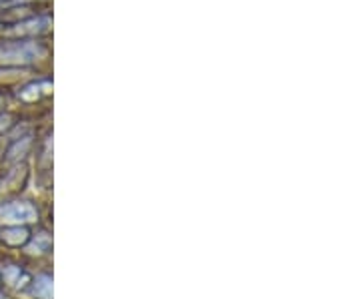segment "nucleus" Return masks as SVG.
<instances>
[{
	"mask_svg": "<svg viewBox=\"0 0 360 299\" xmlns=\"http://www.w3.org/2000/svg\"><path fill=\"white\" fill-rule=\"evenodd\" d=\"M12 125V117L10 115H0V135L4 133V131H8Z\"/></svg>",
	"mask_w": 360,
	"mask_h": 299,
	"instance_id": "8",
	"label": "nucleus"
},
{
	"mask_svg": "<svg viewBox=\"0 0 360 299\" xmlns=\"http://www.w3.org/2000/svg\"><path fill=\"white\" fill-rule=\"evenodd\" d=\"M34 296H38L40 299H52V279L48 275H40L36 277L34 285H32Z\"/></svg>",
	"mask_w": 360,
	"mask_h": 299,
	"instance_id": "6",
	"label": "nucleus"
},
{
	"mask_svg": "<svg viewBox=\"0 0 360 299\" xmlns=\"http://www.w3.org/2000/svg\"><path fill=\"white\" fill-rule=\"evenodd\" d=\"M36 219V209L26 201H12L0 207V221L8 225L32 223Z\"/></svg>",
	"mask_w": 360,
	"mask_h": 299,
	"instance_id": "2",
	"label": "nucleus"
},
{
	"mask_svg": "<svg viewBox=\"0 0 360 299\" xmlns=\"http://www.w3.org/2000/svg\"><path fill=\"white\" fill-rule=\"evenodd\" d=\"M48 25H50V19H30V21H24V23H19L14 28H10L8 32L10 34H38L43 30H47Z\"/></svg>",
	"mask_w": 360,
	"mask_h": 299,
	"instance_id": "3",
	"label": "nucleus"
},
{
	"mask_svg": "<svg viewBox=\"0 0 360 299\" xmlns=\"http://www.w3.org/2000/svg\"><path fill=\"white\" fill-rule=\"evenodd\" d=\"M2 239L8 245H23L28 241V231L21 225H14V227H8V229L2 231Z\"/></svg>",
	"mask_w": 360,
	"mask_h": 299,
	"instance_id": "5",
	"label": "nucleus"
},
{
	"mask_svg": "<svg viewBox=\"0 0 360 299\" xmlns=\"http://www.w3.org/2000/svg\"><path fill=\"white\" fill-rule=\"evenodd\" d=\"M45 54V49L32 41L0 43V65H30Z\"/></svg>",
	"mask_w": 360,
	"mask_h": 299,
	"instance_id": "1",
	"label": "nucleus"
},
{
	"mask_svg": "<svg viewBox=\"0 0 360 299\" xmlns=\"http://www.w3.org/2000/svg\"><path fill=\"white\" fill-rule=\"evenodd\" d=\"M16 277H21V267H8L4 272V279L10 283V285H16Z\"/></svg>",
	"mask_w": 360,
	"mask_h": 299,
	"instance_id": "7",
	"label": "nucleus"
},
{
	"mask_svg": "<svg viewBox=\"0 0 360 299\" xmlns=\"http://www.w3.org/2000/svg\"><path fill=\"white\" fill-rule=\"evenodd\" d=\"M50 89H52V85H50L48 80H38V82H32V85L24 87L23 91L19 93V97L23 100H26V102H30V100L40 99L43 95L50 93Z\"/></svg>",
	"mask_w": 360,
	"mask_h": 299,
	"instance_id": "4",
	"label": "nucleus"
}]
</instances>
